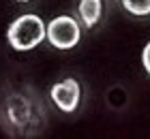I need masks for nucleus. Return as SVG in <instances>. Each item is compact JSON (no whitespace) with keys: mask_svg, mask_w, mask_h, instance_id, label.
<instances>
[{"mask_svg":"<svg viewBox=\"0 0 150 139\" xmlns=\"http://www.w3.org/2000/svg\"><path fill=\"white\" fill-rule=\"evenodd\" d=\"M47 37V26L35 13L19 15L6 30V41L17 52H30Z\"/></svg>","mask_w":150,"mask_h":139,"instance_id":"1","label":"nucleus"},{"mask_svg":"<svg viewBox=\"0 0 150 139\" xmlns=\"http://www.w3.org/2000/svg\"><path fill=\"white\" fill-rule=\"evenodd\" d=\"M47 41L56 49H71L79 43V24L71 15L54 17L47 24Z\"/></svg>","mask_w":150,"mask_h":139,"instance_id":"2","label":"nucleus"},{"mask_svg":"<svg viewBox=\"0 0 150 139\" xmlns=\"http://www.w3.org/2000/svg\"><path fill=\"white\" fill-rule=\"evenodd\" d=\"M52 101L58 105V109H62L64 114L77 109L79 105V83L75 79H62L60 83L52 88Z\"/></svg>","mask_w":150,"mask_h":139,"instance_id":"3","label":"nucleus"},{"mask_svg":"<svg viewBox=\"0 0 150 139\" xmlns=\"http://www.w3.org/2000/svg\"><path fill=\"white\" fill-rule=\"evenodd\" d=\"M79 17H81V24L86 28H92L94 24L99 22L101 17V11H103V2L101 0H79Z\"/></svg>","mask_w":150,"mask_h":139,"instance_id":"4","label":"nucleus"},{"mask_svg":"<svg viewBox=\"0 0 150 139\" xmlns=\"http://www.w3.org/2000/svg\"><path fill=\"white\" fill-rule=\"evenodd\" d=\"M6 109H9L11 120L15 122L19 128L26 124V120H30V109H28V105H26V101L22 96H11L9 103H6Z\"/></svg>","mask_w":150,"mask_h":139,"instance_id":"5","label":"nucleus"},{"mask_svg":"<svg viewBox=\"0 0 150 139\" xmlns=\"http://www.w3.org/2000/svg\"><path fill=\"white\" fill-rule=\"evenodd\" d=\"M120 2L133 15H150V0H120Z\"/></svg>","mask_w":150,"mask_h":139,"instance_id":"6","label":"nucleus"},{"mask_svg":"<svg viewBox=\"0 0 150 139\" xmlns=\"http://www.w3.org/2000/svg\"><path fill=\"white\" fill-rule=\"evenodd\" d=\"M142 64H144L146 73L150 75V43L144 47V52H142Z\"/></svg>","mask_w":150,"mask_h":139,"instance_id":"7","label":"nucleus"},{"mask_svg":"<svg viewBox=\"0 0 150 139\" xmlns=\"http://www.w3.org/2000/svg\"><path fill=\"white\" fill-rule=\"evenodd\" d=\"M17 2H28V0H17Z\"/></svg>","mask_w":150,"mask_h":139,"instance_id":"8","label":"nucleus"}]
</instances>
